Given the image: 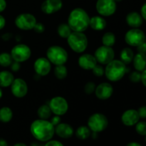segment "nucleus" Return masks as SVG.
<instances>
[{
  "instance_id": "2f4dec72",
  "label": "nucleus",
  "mask_w": 146,
  "mask_h": 146,
  "mask_svg": "<svg viewBox=\"0 0 146 146\" xmlns=\"http://www.w3.org/2000/svg\"><path fill=\"white\" fill-rule=\"evenodd\" d=\"M135 131L139 135H146V122L145 121H138L135 124Z\"/></svg>"
},
{
  "instance_id": "a19ab883",
  "label": "nucleus",
  "mask_w": 146,
  "mask_h": 146,
  "mask_svg": "<svg viewBox=\"0 0 146 146\" xmlns=\"http://www.w3.org/2000/svg\"><path fill=\"white\" fill-rule=\"evenodd\" d=\"M11 70L13 71H18L20 68V64L19 62H17V61H14V63H11Z\"/></svg>"
},
{
  "instance_id": "79ce46f5",
  "label": "nucleus",
  "mask_w": 146,
  "mask_h": 146,
  "mask_svg": "<svg viewBox=\"0 0 146 146\" xmlns=\"http://www.w3.org/2000/svg\"><path fill=\"white\" fill-rule=\"evenodd\" d=\"M141 14L142 16L143 19L146 20V2L145 4H143V5L142 6L141 9Z\"/></svg>"
},
{
  "instance_id": "ea45409f",
  "label": "nucleus",
  "mask_w": 146,
  "mask_h": 146,
  "mask_svg": "<svg viewBox=\"0 0 146 146\" xmlns=\"http://www.w3.org/2000/svg\"><path fill=\"white\" fill-rule=\"evenodd\" d=\"M44 146H64V145L58 141H48Z\"/></svg>"
},
{
  "instance_id": "72a5a7b5",
  "label": "nucleus",
  "mask_w": 146,
  "mask_h": 146,
  "mask_svg": "<svg viewBox=\"0 0 146 146\" xmlns=\"http://www.w3.org/2000/svg\"><path fill=\"white\" fill-rule=\"evenodd\" d=\"M96 88V86L95 83L90 81V82L87 83L84 86V91H85L86 94H91L95 91Z\"/></svg>"
},
{
  "instance_id": "473e14b6",
  "label": "nucleus",
  "mask_w": 146,
  "mask_h": 146,
  "mask_svg": "<svg viewBox=\"0 0 146 146\" xmlns=\"http://www.w3.org/2000/svg\"><path fill=\"white\" fill-rule=\"evenodd\" d=\"M129 79L133 83H138L141 81V72L138 71H133L129 75Z\"/></svg>"
},
{
  "instance_id": "412c9836",
  "label": "nucleus",
  "mask_w": 146,
  "mask_h": 146,
  "mask_svg": "<svg viewBox=\"0 0 146 146\" xmlns=\"http://www.w3.org/2000/svg\"><path fill=\"white\" fill-rule=\"evenodd\" d=\"M107 23L105 19L101 16H94L90 19L89 26L96 31H101L106 27Z\"/></svg>"
},
{
  "instance_id": "5fc2aeb1",
  "label": "nucleus",
  "mask_w": 146,
  "mask_h": 146,
  "mask_svg": "<svg viewBox=\"0 0 146 146\" xmlns=\"http://www.w3.org/2000/svg\"><path fill=\"white\" fill-rule=\"evenodd\" d=\"M145 101H146V98H145Z\"/></svg>"
},
{
  "instance_id": "f257e3e1",
  "label": "nucleus",
  "mask_w": 146,
  "mask_h": 146,
  "mask_svg": "<svg viewBox=\"0 0 146 146\" xmlns=\"http://www.w3.org/2000/svg\"><path fill=\"white\" fill-rule=\"evenodd\" d=\"M30 131L38 141L46 142L51 140L55 133V127L47 120H36L31 123Z\"/></svg>"
},
{
  "instance_id": "a211bd4d",
  "label": "nucleus",
  "mask_w": 146,
  "mask_h": 146,
  "mask_svg": "<svg viewBox=\"0 0 146 146\" xmlns=\"http://www.w3.org/2000/svg\"><path fill=\"white\" fill-rule=\"evenodd\" d=\"M97 64L95 56L91 54H85L78 58V65L84 70H92Z\"/></svg>"
},
{
  "instance_id": "39448f33",
  "label": "nucleus",
  "mask_w": 146,
  "mask_h": 146,
  "mask_svg": "<svg viewBox=\"0 0 146 146\" xmlns=\"http://www.w3.org/2000/svg\"><path fill=\"white\" fill-rule=\"evenodd\" d=\"M46 56L54 65H64L68 60V53L59 46H51L47 49Z\"/></svg>"
},
{
  "instance_id": "a878e982",
  "label": "nucleus",
  "mask_w": 146,
  "mask_h": 146,
  "mask_svg": "<svg viewBox=\"0 0 146 146\" xmlns=\"http://www.w3.org/2000/svg\"><path fill=\"white\" fill-rule=\"evenodd\" d=\"M51 113L50 107L47 105L41 106L37 111L38 117L42 120H48L51 117Z\"/></svg>"
},
{
  "instance_id": "aec40b11",
  "label": "nucleus",
  "mask_w": 146,
  "mask_h": 146,
  "mask_svg": "<svg viewBox=\"0 0 146 146\" xmlns=\"http://www.w3.org/2000/svg\"><path fill=\"white\" fill-rule=\"evenodd\" d=\"M126 22L129 27L132 28H138L143 22V19L141 14L136 11H132L127 14Z\"/></svg>"
},
{
  "instance_id": "864d4df0",
  "label": "nucleus",
  "mask_w": 146,
  "mask_h": 146,
  "mask_svg": "<svg viewBox=\"0 0 146 146\" xmlns=\"http://www.w3.org/2000/svg\"><path fill=\"white\" fill-rule=\"evenodd\" d=\"M145 41H146V36H145Z\"/></svg>"
},
{
  "instance_id": "a18cd8bd",
  "label": "nucleus",
  "mask_w": 146,
  "mask_h": 146,
  "mask_svg": "<svg viewBox=\"0 0 146 146\" xmlns=\"http://www.w3.org/2000/svg\"><path fill=\"white\" fill-rule=\"evenodd\" d=\"M6 24V20L3 16L0 15V30L2 29Z\"/></svg>"
},
{
  "instance_id": "ddd939ff",
  "label": "nucleus",
  "mask_w": 146,
  "mask_h": 146,
  "mask_svg": "<svg viewBox=\"0 0 146 146\" xmlns=\"http://www.w3.org/2000/svg\"><path fill=\"white\" fill-rule=\"evenodd\" d=\"M11 91L17 98H23L28 92V86L22 78H16L11 85Z\"/></svg>"
},
{
  "instance_id": "1a4fd4ad",
  "label": "nucleus",
  "mask_w": 146,
  "mask_h": 146,
  "mask_svg": "<svg viewBox=\"0 0 146 146\" xmlns=\"http://www.w3.org/2000/svg\"><path fill=\"white\" fill-rule=\"evenodd\" d=\"M36 23V19L33 14L29 13H23L19 14L15 19V24L19 29L27 30L33 29Z\"/></svg>"
},
{
  "instance_id": "9b49d317",
  "label": "nucleus",
  "mask_w": 146,
  "mask_h": 146,
  "mask_svg": "<svg viewBox=\"0 0 146 146\" xmlns=\"http://www.w3.org/2000/svg\"><path fill=\"white\" fill-rule=\"evenodd\" d=\"M116 2L114 0H98L96 8L98 14L103 17H110L116 11Z\"/></svg>"
},
{
  "instance_id": "20e7f679",
  "label": "nucleus",
  "mask_w": 146,
  "mask_h": 146,
  "mask_svg": "<svg viewBox=\"0 0 146 146\" xmlns=\"http://www.w3.org/2000/svg\"><path fill=\"white\" fill-rule=\"evenodd\" d=\"M70 48L76 53H82L88 46V39L83 32L73 31L67 38Z\"/></svg>"
},
{
  "instance_id": "6e6552de",
  "label": "nucleus",
  "mask_w": 146,
  "mask_h": 146,
  "mask_svg": "<svg viewBox=\"0 0 146 146\" xmlns=\"http://www.w3.org/2000/svg\"><path fill=\"white\" fill-rule=\"evenodd\" d=\"M125 41L131 46H138L145 41V35L142 30L138 28H133L126 32Z\"/></svg>"
},
{
  "instance_id": "e433bc0d",
  "label": "nucleus",
  "mask_w": 146,
  "mask_h": 146,
  "mask_svg": "<svg viewBox=\"0 0 146 146\" xmlns=\"http://www.w3.org/2000/svg\"><path fill=\"white\" fill-rule=\"evenodd\" d=\"M137 111H138L140 118H146V106L140 107Z\"/></svg>"
},
{
  "instance_id": "c756f323",
  "label": "nucleus",
  "mask_w": 146,
  "mask_h": 146,
  "mask_svg": "<svg viewBox=\"0 0 146 146\" xmlns=\"http://www.w3.org/2000/svg\"><path fill=\"white\" fill-rule=\"evenodd\" d=\"M54 74L58 79H64L67 76L68 70L64 65L56 66L54 68Z\"/></svg>"
},
{
  "instance_id": "9d476101",
  "label": "nucleus",
  "mask_w": 146,
  "mask_h": 146,
  "mask_svg": "<svg viewBox=\"0 0 146 146\" xmlns=\"http://www.w3.org/2000/svg\"><path fill=\"white\" fill-rule=\"evenodd\" d=\"M31 54L29 47L25 44H17L13 47L11 51V56L13 60L17 62H24L30 58Z\"/></svg>"
},
{
  "instance_id": "6ab92c4d",
  "label": "nucleus",
  "mask_w": 146,
  "mask_h": 146,
  "mask_svg": "<svg viewBox=\"0 0 146 146\" xmlns=\"http://www.w3.org/2000/svg\"><path fill=\"white\" fill-rule=\"evenodd\" d=\"M55 132L58 136L62 138H69L74 134V128L68 123H60L55 128Z\"/></svg>"
},
{
  "instance_id": "7ed1b4c3",
  "label": "nucleus",
  "mask_w": 146,
  "mask_h": 146,
  "mask_svg": "<svg viewBox=\"0 0 146 146\" xmlns=\"http://www.w3.org/2000/svg\"><path fill=\"white\" fill-rule=\"evenodd\" d=\"M126 66L121 60H113L107 64L105 74L109 81L116 82L120 81L126 73Z\"/></svg>"
},
{
  "instance_id": "cd10ccee",
  "label": "nucleus",
  "mask_w": 146,
  "mask_h": 146,
  "mask_svg": "<svg viewBox=\"0 0 146 146\" xmlns=\"http://www.w3.org/2000/svg\"><path fill=\"white\" fill-rule=\"evenodd\" d=\"M102 42L104 46L112 47L115 43V36L113 32H106L104 34Z\"/></svg>"
},
{
  "instance_id": "603ef678",
  "label": "nucleus",
  "mask_w": 146,
  "mask_h": 146,
  "mask_svg": "<svg viewBox=\"0 0 146 146\" xmlns=\"http://www.w3.org/2000/svg\"><path fill=\"white\" fill-rule=\"evenodd\" d=\"M145 142H146V135H145Z\"/></svg>"
},
{
  "instance_id": "c03bdc74",
  "label": "nucleus",
  "mask_w": 146,
  "mask_h": 146,
  "mask_svg": "<svg viewBox=\"0 0 146 146\" xmlns=\"http://www.w3.org/2000/svg\"><path fill=\"white\" fill-rule=\"evenodd\" d=\"M141 81L143 84L146 87V69L141 72Z\"/></svg>"
},
{
  "instance_id": "393cba45",
  "label": "nucleus",
  "mask_w": 146,
  "mask_h": 146,
  "mask_svg": "<svg viewBox=\"0 0 146 146\" xmlns=\"http://www.w3.org/2000/svg\"><path fill=\"white\" fill-rule=\"evenodd\" d=\"M13 113L9 107H2L0 109V121L2 123H8L12 119Z\"/></svg>"
},
{
  "instance_id": "58836bf2",
  "label": "nucleus",
  "mask_w": 146,
  "mask_h": 146,
  "mask_svg": "<svg viewBox=\"0 0 146 146\" xmlns=\"http://www.w3.org/2000/svg\"><path fill=\"white\" fill-rule=\"evenodd\" d=\"M50 122H51V123L52 124L54 127L56 126L57 125H58V124L61 123V118H60L59 115H56V116L53 117V118H51V121H50Z\"/></svg>"
},
{
  "instance_id": "f03ea898",
  "label": "nucleus",
  "mask_w": 146,
  "mask_h": 146,
  "mask_svg": "<svg viewBox=\"0 0 146 146\" xmlns=\"http://www.w3.org/2000/svg\"><path fill=\"white\" fill-rule=\"evenodd\" d=\"M90 17L86 11L81 8H76L70 13L68 25L73 31L84 32L89 27Z\"/></svg>"
},
{
  "instance_id": "423d86ee",
  "label": "nucleus",
  "mask_w": 146,
  "mask_h": 146,
  "mask_svg": "<svg viewBox=\"0 0 146 146\" xmlns=\"http://www.w3.org/2000/svg\"><path fill=\"white\" fill-rule=\"evenodd\" d=\"M108 125V121L105 115L96 113L89 117L88 120V127L91 131L95 133L104 131Z\"/></svg>"
},
{
  "instance_id": "5701e85b",
  "label": "nucleus",
  "mask_w": 146,
  "mask_h": 146,
  "mask_svg": "<svg viewBox=\"0 0 146 146\" xmlns=\"http://www.w3.org/2000/svg\"><path fill=\"white\" fill-rule=\"evenodd\" d=\"M14 80V75L10 71H2L0 72V87L10 86Z\"/></svg>"
},
{
  "instance_id": "de8ad7c7",
  "label": "nucleus",
  "mask_w": 146,
  "mask_h": 146,
  "mask_svg": "<svg viewBox=\"0 0 146 146\" xmlns=\"http://www.w3.org/2000/svg\"><path fill=\"white\" fill-rule=\"evenodd\" d=\"M126 146H142V145H141L140 143H138L131 142V143H129L128 144H127Z\"/></svg>"
},
{
  "instance_id": "2eb2a0df",
  "label": "nucleus",
  "mask_w": 146,
  "mask_h": 146,
  "mask_svg": "<svg viewBox=\"0 0 146 146\" xmlns=\"http://www.w3.org/2000/svg\"><path fill=\"white\" fill-rule=\"evenodd\" d=\"M63 2L61 0H45L41 4V11L46 14H52L61 9Z\"/></svg>"
},
{
  "instance_id": "b1692460",
  "label": "nucleus",
  "mask_w": 146,
  "mask_h": 146,
  "mask_svg": "<svg viewBox=\"0 0 146 146\" xmlns=\"http://www.w3.org/2000/svg\"><path fill=\"white\" fill-rule=\"evenodd\" d=\"M120 57H121V61L125 65H127V64H131L133 61L134 58V53L131 48L126 47L121 51Z\"/></svg>"
},
{
  "instance_id": "7c9ffc66",
  "label": "nucleus",
  "mask_w": 146,
  "mask_h": 146,
  "mask_svg": "<svg viewBox=\"0 0 146 146\" xmlns=\"http://www.w3.org/2000/svg\"><path fill=\"white\" fill-rule=\"evenodd\" d=\"M13 58L11 54L8 53H2L0 54V66L3 67L9 66L11 64Z\"/></svg>"
},
{
  "instance_id": "49530a36",
  "label": "nucleus",
  "mask_w": 146,
  "mask_h": 146,
  "mask_svg": "<svg viewBox=\"0 0 146 146\" xmlns=\"http://www.w3.org/2000/svg\"><path fill=\"white\" fill-rule=\"evenodd\" d=\"M0 146H8L7 141L2 138H0Z\"/></svg>"
},
{
  "instance_id": "09e8293b",
  "label": "nucleus",
  "mask_w": 146,
  "mask_h": 146,
  "mask_svg": "<svg viewBox=\"0 0 146 146\" xmlns=\"http://www.w3.org/2000/svg\"><path fill=\"white\" fill-rule=\"evenodd\" d=\"M14 146H27L26 144L23 143H19L15 144Z\"/></svg>"
},
{
  "instance_id": "4468645a",
  "label": "nucleus",
  "mask_w": 146,
  "mask_h": 146,
  "mask_svg": "<svg viewBox=\"0 0 146 146\" xmlns=\"http://www.w3.org/2000/svg\"><path fill=\"white\" fill-rule=\"evenodd\" d=\"M34 68L35 72L41 76H45L49 74L51 68V62L48 58L41 57L37 58L34 64Z\"/></svg>"
},
{
  "instance_id": "f8f14e48",
  "label": "nucleus",
  "mask_w": 146,
  "mask_h": 146,
  "mask_svg": "<svg viewBox=\"0 0 146 146\" xmlns=\"http://www.w3.org/2000/svg\"><path fill=\"white\" fill-rule=\"evenodd\" d=\"M51 112L56 115H63L68 111V104L66 100L61 96H56L50 101L49 105Z\"/></svg>"
},
{
  "instance_id": "bb28decb",
  "label": "nucleus",
  "mask_w": 146,
  "mask_h": 146,
  "mask_svg": "<svg viewBox=\"0 0 146 146\" xmlns=\"http://www.w3.org/2000/svg\"><path fill=\"white\" fill-rule=\"evenodd\" d=\"M76 135L81 140H86L91 135V130L87 126H80L76 131Z\"/></svg>"
},
{
  "instance_id": "3c124183",
  "label": "nucleus",
  "mask_w": 146,
  "mask_h": 146,
  "mask_svg": "<svg viewBox=\"0 0 146 146\" xmlns=\"http://www.w3.org/2000/svg\"><path fill=\"white\" fill-rule=\"evenodd\" d=\"M114 1H115V2H120V1H123V0H114Z\"/></svg>"
},
{
  "instance_id": "f3484780",
  "label": "nucleus",
  "mask_w": 146,
  "mask_h": 146,
  "mask_svg": "<svg viewBox=\"0 0 146 146\" xmlns=\"http://www.w3.org/2000/svg\"><path fill=\"white\" fill-rule=\"evenodd\" d=\"M140 116L136 110L129 109L125 111L121 116V121L126 126H133L139 121Z\"/></svg>"
},
{
  "instance_id": "37998d69",
  "label": "nucleus",
  "mask_w": 146,
  "mask_h": 146,
  "mask_svg": "<svg viewBox=\"0 0 146 146\" xmlns=\"http://www.w3.org/2000/svg\"><path fill=\"white\" fill-rule=\"evenodd\" d=\"M7 7V2L5 0H0V12H2Z\"/></svg>"
},
{
  "instance_id": "f704fd0d",
  "label": "nucleus",
  "mask_w": 146,
  "mask_h": 146,
  "mask_svg": "<svg viewBox=\"0 0 146 146\" xmlns=\"http://www.w3.org/2000/svg\"><path fill=\"white\" fill-rule=\"evenodd\" d=\"M93 74L96 76H102L104 74H105V69L103 68L100 65H96V66L94 67L92 69Z\"/></svg>"
},
{
  "instance_id": "8fccbe9b",
  "label": "nucleus",
  "mask_w": 146,
  "mask_h": 146,
  "mask_svg": "<svg viewBox=\"0 0 146 146\" xmlns=\"http://www.w3.org/2000/svg\"><path fill=\"white\" fill-rule=\"evenodd\" d=\"M2 95H3V92H2V90H1V87H0V98L2 97Z\"/></svg>"
},
{
  "instance_id": "dca6fc26",
  "label": "nucleus",
  "mask_w": 146,
  "mask_h": 146,
  "mask_svg": "<svg viewBox=\"0 0 146 146\" xmlns=\"http://www.w3.org/2000/svg\"><path fill=\"white\" fill-rule=\"evenodd\" d=\"M113 88L112 85L108 83H101L97 86L95 90V94L97 98L100 100H107L113 95Z\"/></svg>"
},
{
  "instance_id": "c85d7f7f",
  "label": "nucleus",
  "mask_w": 146,
  "mask_h": 146,
  "mask_svg": "<svg viewBox=\"0 0 146 146\" xmlns=\"http://www.w3.org/2000/svg\"><path fill=\"white\" fill-rule=\"evenodd\" d=\"M58 35L61 37L64 38H67L70 36V34L72 33V30L70 28L69 26L67 24H61L58 26Z\"/></svg>"
},
{
  "instance_id": "c9c22d12",
  "label": "nucleus",
  "mask_w": 146,
  "mask_h": 146,
  "mask_svg": "<svg viewBox=\"0 0 146 146\" xmlns=\"http://www.w3.org/2000/svg\"><path fill=\"white\" fill-rule=\"evenodd\" d=\"M33 29L34 30L35 32L38 33V34H41L45 31V26L41 22H36Z\"/></svg>"
},
{
  "instance_id": "4be33fe9",
  "label": "nucleus",
  "mask_w": 146,
  "mask_h": 146,
  "mask_svg": "<svg viewBox=\"0 0 146 146\" xmlns=\"http://www.w3.org/2000/svg\"><path fill=\"white\" fill-rule=\"evenodd\" d=\"M133 66L136 71L143 72L146 69V55L145 54L138 53L133 59Z\"/></svg>"
},
{
  "instance_id": "0eeeda50",
  "label": "nucleus",
  "mask_w": 146,
  "mask_h": 146,
  "mask_svg": "<svg viewBox=\"0 0 146 146\" xmlns=\"http://www.w3.org/2000/svg\"><path fill=\"white\" fill-rule=\"evenodd\" d=\"M94 56H95L97 62L101 64L107 65L114 59L115 52H114L112 47L106 46L104 45L98 47L96 50Z\"/></svg>"
},
{
  "instance_id": "4c0bfd02",
  "label": "nucleus",
  "mask_w": 146,
  "mask_h": 146,
  "mask_svg": "<svg viewBox=\"0 0 146 146\" xmlns=\"http://www.w3.org/2000/svg\"><path fill=\"white\" fill-rule=\"evenodd\" d=\"M137 49H138V53H141L146 55V41H145L143 44L137 46Z\"/></svg>"
}]
</instances>
